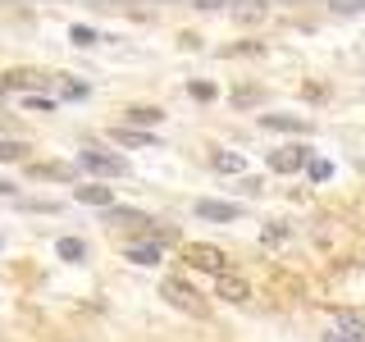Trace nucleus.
Wrapping results in <instances>:
<instances>
[{"label":"nucleus","mask_w":365,"mask_h":342,"mask_svg":"<svg viewBox=\"0 0 365 342\" xmlns=\"http://www.w3.org/2000/svg\"><path fill=\"white\" fill-rule=\"evenodd\" d=\"M78 165H83L87 174H101V178H123V174H128V160H123V155H110V151H96V146L78 155Z\"/></svg>","instance_id":"f257e3e1"},{"label":"nucleus","mask_w":365,"mask_h":342,"mask_svg":"<svg viewBox=\"0 0 365 342\" xmlns=\"http://www.w3.org/2000/svg\"><path fill=\"white\" fill-rule=\"evenodd\" d=\"M160 292H165L169 301L178 306V311H187V315H205V301H201V296L192 292L182 279H165V288H160Z\"/></svg>","instance_id":"f03ea898"},{"label":"nucleus","mask_w":365,"mask_h":342,"mask_svg":"<svg viewBox=\"0 0 365 342\" xmlns=\"http://www.w3.org/2000/svg\"><path fill=\"white\" fill-rule=\"evenodd\" d=\"M187 260H192L197 269L228 274V260H224V251H215V247H201V242H192V247H187Z\"/></svg>","instance_id":"7ed1b4c3"},{"label":"nucleus","mask_w":365,"mask_h":342,"mask_svg":"<svg viewBox=\"0 0 365 342\" xmlns=\"http://www.w3.org/2000/svg\"><path fill=\"white\" fill-rule=\"evenodd\" d=\"M197 214H201V219H210V224H228V219H237L242 210H237L233 201H210V197H201V201H197Z\"/></svg>","instance_id":"20e7f679"},{"label":"nucleus","mask_w":365,"mask_h":342,"mask_svg":"<svg viewBox=\"0 0 365 342\" xmlns=\"http://www.w3.org/2000/svg\"><path fill=\"white\" fill-rule=\"evenodd\" d=\"M269 165L279 169V174H292V169H302V165H306V146H288V151H274V155H269Z\"/></svg>","instance_id":"39448f33"},{"label":"nucleus","mask_w":365,"mask_h":342,"mask_svg":"<svg viewBox=\"0 0 365 342\" xmlns=\"http://www.w3.org/2000/svg\"><path fill=\"white\" fill-rule=\"evenodd\" d=\"M123 256H128L133 265H160V242H133Z\"/></svg>","instance_id":"423d86ee"},{"label":"nucleus","mask_w":365,"mask_h":342,"mask_svg":"<svg viewBox=\"0 0 365 342\" xmlns=\"http://www.w3.org/2000/svg\"><path fill=\"white\" fill-rule=\"evenodd\" d=\"M220 296H228V301H247L251 288L242 279H233V274H220Z\"/></svg>","instance_id":"0eeeda50"},{"label":"nucleus","mask_w":365,"mask_h":342,"mask_svg":"<svg viewBox=\"0 0 365 342\" xmlns=\"http://www.w3.org/2000/svg\"><path fill=\"white\" fill-rule=\"evenodd\" d=\"M114 142H123V146H155V137L151 133H142V128H114Z\"/></svg>","instance_id":"6e6552de"},{"label":"nucleus","mask_w":365,"mask_h":342,"mask_svg":"<svg viewBox=\"0 0 365 342\" xmlns=\"http://www.w3.org/2000/svg\"><path fill=\"white\" fill-rule=\"evenodd\" d=\"M78 201H87V205H114V192L91 182V187H78Z\"/></svg>","instance_id":"1a4fd4ad"},{"label":"nucleus","mask_w":365,"mask_h":342,"mask_svg":"<svg viewBox=\"0 0 365 342\" xmlns=\"http://www.w3.org/2000/svg\"><path fill=\"white\" fill-rule=\"evenodd\" d=\"M160 119H165V114L151 110V105H137V110H128V128H133V123H137V128H151V123H160Z\"/></svg>","instance_id":"9d476101"},{"label":"nucleus","mask_w":365,"mask_h":342,"mask_svg":"<svg viewBox=\"0 0 365 342\" xmlns=\"http://www.w3.org/2000/svg\"><path fill=\"white\" fill-rule=\"evenodd\" d=\"M215 169H224V174H242L247 160H242V155H233V151H215Z\"/></svg>","instance_id":"9b49d317"},{"label":"nucleus","mask_w":365,"mask_h":342,"mask_svg":"<svg viewBox=\"0 0 365 342\" xmlns=\"http://www.w3.org/2000/svg\"><path fill=\"white\" fill-rule=\"evenodd\" d=\"M110 224H151L142 210H123V205H110Z\"/></svg>","instance_id":"f8f14e48"},{"label":"nucleus","mask_w":365,"mask_h":342,"mask_svg":"<svg viewBox=\"0 0 365 342\" xmlns=\"http://www.w3.org/2000/svg\"><path fill=\"white\" fill-rule=\"evenodd\" d=\"M265 128H288V133H306V119H283V114H265Z\"/></svg>","instance_id":"ddd939ff"},{"label":"nucleus","mask_w":365,"mask_h":342,"mask_svg":"<svg viewBox=\"0 0 365 342\" xmlns=\"http://www.w3.org/2000/svg\"><path fill=\"white\" fill-rule=\"evenodd\" d=\"M60 256H64V260H83V256H87V247L78 242V237H60Z\"/></svg>","instance_id":"4468645a"},{"label":"nucleus","mask_w":365,"mask_h":342,"mask_svg":"<svg viewBox=\"0 0 365 342\" xmlns=\"http://www.w3.org/2000/svg\"><path fill=\"white\" fill-rule=\"evenodd\" d=\"M23 105L28 110H55V100L51 96H23Z\"/></svg>","instance_id":"2eb2a0df"},{"label":"nucleus","mask_w":365,"mask_h":342,"mask_svg":"<svg viewBox=\"0 0 365 342\" xmlns=\"http://www.w3.org/2000/svg\"><path fill=\"white\" fill-rule=\"evenodd\" d=\"M68 37H73L78 46H96V32H91V28H73Z\"/></svg>","instance_id":"dca6fc26"},{"label":"nucleus","mask_w":365,"mask_h":342,"mask_svg":"<svg viewBox=\"0 0 365 342\" xmlns=\"http://www.w3.org/2000/svg\"><path fill=\"white\" fill-rule=\"evenodd\" d=\"M19 155H23L19 142H0V160H19Z\"/></svg>","instance_id":"f3484780"},{"label":"nucleus","mask_w":365,"mask_h":342,"mask_svg":"<svg viewBox=\"0 0 365 342\" xmlns=\"http://www.w3.org/2000/svg\"><path fill=\"white\" fill-rule=\"evenodd\" d=\"M324 342H361V338H342L338 328H334V333H324Z\"/></svg>","instance_id":"a211bd4d"}]
</instances>
